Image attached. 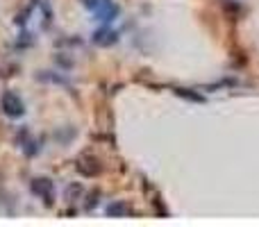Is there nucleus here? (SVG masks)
I'll return each instance as SVG.
<instances>
[{"label": "nucleus", "instance_id": "nucleus-1", "mask_svg": "<svg viewBox=\"0 0 259 227\" xmlns=\"http://www.w3.org/2000/svg\"><path fill=\"white\" fill-rule=\"evenodd\" d=\"M3 112L9 116V118H18V116L25 114V105H23V100L18 98L14 91H7V94L3 96Z\"/></svg>", "mask_w": 259, "mask_h": 227}, {"label": "nucleus", "instance_id": "nucleus-3", "mask_svg": "<svg viewBox=\"0 0 259 227\" xmlns=\"http://www.w3.org/2000/svg\"><path fill=\"white\" fill-rule=\"evenodd\" d=\"M16 143L21 146V150L25 152L27 157H34L36 152H39V143L32 139V134H30V129L27 127H23V129H18V137H16Z\"/></svg>", "mask_w": 259, "mask_h": 227}, {"label": "nucleus", "instance_id": "nucleus-4", "mask_svg": "<svg viewBox=\"0 0 259 227\" xmlns=\"http://www.w3.org/2000/svg\"><path fill=\"white\" fill-rule=\"evenodd\" d=\"M77 170H80L82 175H87V177H94V175L100 173V164L96 157H80V161H77Z\"/></svg>", "mask_w": 259, "mask_h": 227}, {"label": "nucleus", "instance_id": "nucleus-6", "mask_svg": "<svg viewBox=\"0 0 259 227\" xmlns=\"http://www.w3.org/2000/svg\"><path fill=\"white\" fill-rule=\"evenodd\" d=\"M114 41H116V34H114V32H107V30L96 32V43L107 46V43H114Z\"/></svg>", "mask_w": 259, "mask_h": 227}, {"label": "nucleus", "instance_id": "nucleus-5", "mask_svg": "<svg viewBox=\"0 0 259 227\" xmlns=\"http://www.w3.org/2000/svg\"><path fill=\"white\" fill-rule=\"evenodd\" d=\"M130 211H132V209H130L127 205H123V202H114V205L107 207V214H109V216H116V214H118V216H127Z\"/></svg>", "mask_w": 259, "mask_h": 227}, {"label": "nucleus", "instance_id": "nucleus-2", "mask_svg": "<svg viewBox=\"0 0 259 227\" xmlns=\"http://www.w3.org/2000/svg\"><path fill=\"white\" fill-rule=\"evenodd\" d=\"M30 191L34 193V196H39L41 200L46 202V205H53L55 184L50 182V179H44V177H39V179H32V184H30Z\"/></svg>", "mask_w": 259, "mask_h": 227}]
</instances>
